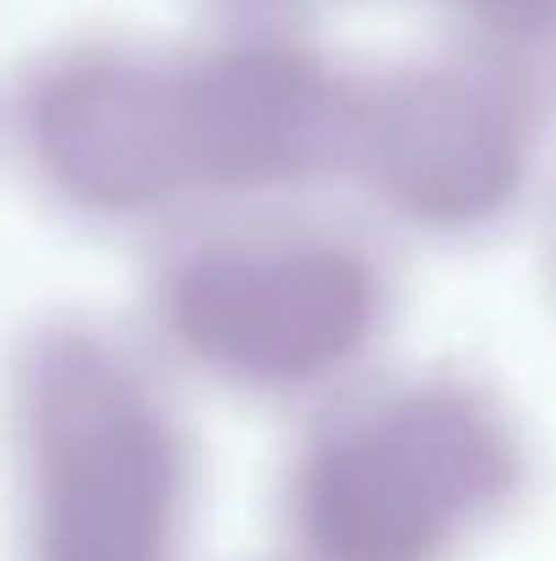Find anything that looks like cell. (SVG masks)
<instances>
[{
	"label": "cell",
	"instance_id": "1",
	"mask_svg": "<svg viewBox=\"0 0 556 561\" xmlns=\"http://www.w3.org/2000/svg\"><path fill=\"white\" fill-rule=\"evenodd\" d=\"M393 322L382 240L306 202L191 213L143 284V339L170 376L300 414L387 366Z\"/></svg>",
	"mask_w": 556,
	"mask_h": 561
},
{
	"label": "cell",
	"instance_id": "2",
	"mask_svg": "<svg viewBox=\"0 0 556 561\" xmlns=\"http://www.w3.org/2000/svg\"><path fill=\"white\" fill-rule=\"evenodd\" d=\"M300 420L279 474L284 561H464L535 480L519 409L475 371L376 366Z\"/></svg>",
	"mask_w": 556,
	"mask_h": 561
},
{
	"label": "cell",
	"instance_id": "3",
	"mask_svg": "<svg viewBox=\"0 0 556 561\" xmlns=\"http://www.w3.org/2000/svg\"><path fill=\"white\" fill-rule=\"evenodd\" d=\"M16 561H185L196 442L148 339L60 317L5 371Z\"/></svg>",
	"mask_w": 556,
	"mask_h": 561
},
{
	"label": "cell",
	"instance_id": "4",
	"mask_svg": "<svg viewBox=\"0 0 556 561\" xmlns=\"http://www.w3.org/2000/svg\"><path fill=\"white\" fill-rule=\"evenodd\" d=\"M552 115L480 44L361 77L344 191L425 245H475L508 229L541 191Z\"/></svg>",
	"mask_w": 556,
	"mask_h": 561
},
{
	"label": "cell",
	"instance_id": "5",
	"mask_svg": "<svg viewBox=\"0 0 556 561\" xmlns=\"http://www.w3.org/2000/svg\"><path fill=\"white\" fill-rule=\"evenodd\" d=\"M175 71V121L191 213L300 207L344 186L361 77L279 27H240Z\"/></svg>",
	"mask_w": 556,
	"mask_h": 561
},
{
	"label": "cell",
	"instance_id": "6",
	"mask_svg": "<svg viewBox=\"0 0 556 561\" xmlns=\"http://www.w3.org/2000/svg\"><path fill=\"white\" fill-rule=\"evenodd\" d=\"M16 148L38 191L99 229H175L191 186L170 60L82 44L16 93Z\"/></svg>",
	"mask_w": 556,
	"mask_h": 561
},
{
	"label": "cell",
	"instance_id": "7",
	"mask_svg": "<svg viewBox=\"0 0 556 561\" xmlns=\"http://www.w3.org/2000/svg\"><path fill=\"white\" fill-rule=\"evenodd\" d=\"M552 267H556V234H552Z\"/></svg>",
	"mask_w": 556,
	"mask_h": 561
}]
</instances>
